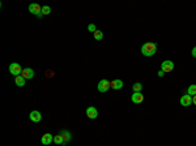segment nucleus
I'll return each instance as SVG.
<instances>
[{"instance_id":"5","label":"nucleus","mask_w":196,"mask_h":146,"mask_svg":"<svg viewBox=\"0 0 196 146\" xmlns=\"http://www.w3.org/2000/svg\"><path fill=\"white\" fill-rule=\"evenodd\" d=\"M161 71H163L165 73L173 72V71H174V63H173L171 60H165V61H162V64H161Z\"/></svg>"},{"instance_id":"11","label":"nucleus","mask_w":196,"mask_h":146,"mask_svg":"<svg viewBox=\"0 0 196 146\" xmlns=\"http://www.w3.org/2000/svg\"><path fill=\"white\" fill-rule=\"evenodd\" d=\"M52 141H54V136L51 133H45L41 138V142L43 145H50Z\"/></svg>"},{"instance_id":"19","label":"nucleus","mask_w":196,"mask_h":146,"mask_svg":"<svg viewBox=\"0 0 196 146\" xmlns=\"http://www.w3.org/2000/svg\"><path fill=\"white\" fill-rule=\"evenodd\" d=\"M51 13V8L49 5H43L42 7V15H50Z\"/></svg>"},{"instance_id":"16","label":"nucleus","mask_w":196,"mask_h":146,"mask_svg":"<svg viewBox=\"0 0 196 146\" xmlns=\"http://www.w3.org/2000/svg\"><path fill=\"white\" fill-rule=\"evenodd\" d=\"M54 142H55L56 145H64L63 136H61L60 133H59V134H56V136H54Z\"/></svg>"},{"instance_id":"13","label":"nucleus","mask_w":196,"mask_h":146,"mask_svg":"<svg viewBox=\"0 0 196 146\" xmlns=\"http://www.w3.org/2000/svg\"><path fill=\"white\" fill-rule=\"evenodd\" d=\"M111 88L114 89V90H120V89L123 88V81L122 80H114L111 82Z\"/></svg>"},{"instance_id":"7","label":"nucleus","mask_w":196,"mask_h":146,"mask_svg":"<svg viewBox=\"0 0 196 146\" xmlns=\"http://www.w3.org/2000/svg\"><path fill=\"white\" fill-rule=\"evenodd\" d=\"M29 117H30V120L34 121V123H39V121L42 120V115H41L39 111H31Z\"/></svg>"},{"instance_id":"8","label":"nucleus","mask_w":196,"mask_h":146,"mask_svg":"<svg viewBox=\"0 0 196 146\" xmlns=\"http://www.w3.org/2000/svg\"><path fill=\"white\" fill-rule=\"evenodd\" d=\"M131 101H132L133 103H136V104H140L141 102L144 101V94H141V93H133L132 97H131Z\"/></svg>"},{"instance_id":"3","label":"nucleus","mask_w":196,"mask_h":146,"mask_svg":"<svg viewBox=\"0 0 196 146\" xmlns=\"http://www.w3.org/2000/svg\"><path fill=\"white\" fill-rule=\"evenodd\" d=\"M9 73H10V74H13L15 77H17V76H21V73H22V68H21V65L18 63H12L9 65Z\"/></svg>"},{"instance_id":"22","label":"nucleus","mask_w":196,"mask_h":146,"mask_svg":"<svg viewBox=\"0 0 196 146\" xmlns=\"http://www.w3.org/2000/svg\"><path fill=\"white\" fill-rule=\"evenodd\" d=\"M192 56H194V58L196 59V47L192 48Z\"/></svg>"},{"instance_id":"9","label":"nucleus","mask_w":196,"mask_h":146,"mask_svg":"<svg viewBox=\"0 0 196 146\" xmlns=\"http://www.w3.org/2000/svg\"><path fill=\"white\" fill-rule=\"evenodd\" d=\"M21 76H22L25 80H30V78L34 77V71L31 68H24L22 69V73H21Z\"/></svg>"},{"instance_id":"12","label":"nucleus","mask_w":196,"mask_h":146,"mask_svg":"<svg viewBox=\"0 0 196 146\" xmlns=\"http://www.w3.org/2000/svg\"><path fill=\"white\" fill-rule=\"evenodd\" d=\"M59 133L63 136V141H64V145H67L69 141H71V138H72V134H71V132H68V131H60Z\"/></svg>"},{"instance_id":"17","label":"nucleus","mask_w":196,"mask_h":146,"mask_svg":"<svg viewBox=\"0 0 196 146\" xmlns=\"http://www.w3.org/2000/svg\"><path fill=\"white\" fill-rule=\"evenodd\" d=\"M187 94L191 97H195L196 95V85H190L188 90H187Z\"/></svg>"},{"instance_id":"4","label":"nucleus","mask_w":196,"mask_h":146,"mask_svg":"<svg viewBox=\"0 0 196 146\" xmlns=\"http://www.w3.org/2000/svg\"><path fill=\"white\" fill-rule=\"evenodd\" d=\"M110 88H111V82H110V81H107V80H101L98 82V86H97L99 93H106Z\"/></svg>"},{"instance_id":"20","label":"nucleus","mask_w":196,"mask_h":146,"mask_svg":"<svg viewBox=\"0 0 196 146\" xmlns=\"http://www.w3.org/2000/svg\"><path fill=\"white\" fill-rule=\"evenodd\" d=\"M88 30H89L90 33H93V34H94L96 31H97V28H96V25H94V24H90V25L88 26Z\"/></svg>"},{"instance_id":"1","label":"nucleus","mask_w":196,"mask_h":146,"mask_svg":"<svg viewBox=\"0 0 196 146\" xmlns=\"http://www.w3.org/2000/svg\"><path fill=\"white\" fill-rule=\"evenodd\" d=\"M156 52H157V43L146 42V43H144V44L141 46V54H143L144 56H146V58L153 56Z\"/></svg>"},{"instance_id":"24","label":"nucleus","mask_w":196,"mask_h":146,"mask_svg":"<svg viewBox=\"0 0 196 146\" xmlns=\"http://www.w3.org/2000/svg\"><path fill=\"white\" fill-rule=\"evenodd\" d=\"M192 103H194L195 106H196V95H195V97H192Z\"/></svg>"},{"instance_id":"14","label":"nucleus","mask_w":196,"mask_h":146,"mask_svg":"<svg viewBox=\"0 0 196 146\" xmlns=\"http://www.w3.org/2000/svg\"><path fill=\"white\" fill-rule=\"evenodd\" d=\"M15 82L17 86H20V88H22L24 85H25V78L22 77V76H17V77L15 78Z\"/></svg>"},{"instance_id":"6","label":"nucleus","mask_w":196,"mask_h":146,"mask_svg":"<svg viewBox=\"0 0 196 146\" xmlns=\"http://www.w3.org/2000/svg\"><path fill=\"white\" fill-rule=\"evenodd\" d=\"M181 104L183 107H188L192 104V97L188 95V94H186V95H183L181 98Z\"/></svg>"},{"instance_id":"23","label":"nucleus","mask_w":196,"mask_h":146,"mask_svg":"<svg viewBox=\"0 0 196 146\" xmlns=\"http://www.w3.org/2000/svg\"><path fill=\"white\" fill-rule=\"evenodd\" d=\"M163 74H165V72H163V71H160V72H158V77H163Z\"/></svg>"},{"instance_id":"2","label":"nucleus","mask_w":196,"mask_h":146,"mask_svg":"<svg viewBox=\"0 0 196 146\" xmlns=\"http://www.w3.org/2000/svg\"><path fill=\"white\" fill-rule=\"evenodd\" d=\"M29 12L30 13H33V15H36V16H38L39 18L42 17V7L39 4H37V3H31L30 5H29Z\"/></svg>"},{"instance_id":"18","label":"nucleus","mask_w":196,"mask_h":146,"mask_svg":"<svg viewBox=\"0 0 196 146\" xmlns=\"http://www.w3.org/2000/svg\"><path fill=\"white\" fill-rule=\"evenodd\" d=\"M102 38H103V33H102L101 30H97L94 33V39L96 40H102Z\"/></svg>"},{"instance_id":"15","label":"nucleus","mask_w":196,"mask_h":146,"mask_svg":"<svg viewBox=\"0 0 196 146\" xmlns=\"http://www.w3.org/2000/svg\"><path fill=\"white\" fill-rule=\"evenodd\" d=\"M132 90H133V93H141V90H143V83H140V82L133 83Z\"/></svg>"},{"instance_id":"10","label":"nucleus","mask_w":196,"mask_h":146,"mask_svg":"<svg viewBox=\"0 0 196 146\" xmlns=\"http://www.w3.org/2000/svg\"><path fill=\"white\" fill-rule=\"evenodd\" d=\"M86 116L89 119H97L98 116V111L96 107H88L86 108Z\"/></svg>"},{"instance_id":"21","label":"nucleus","mask_w":196,"mask_h":146,"mask_svg":"<svg viewBox=\"0 0 196 146\" xmlns=\"http://www.w3.org/2000/svg\"><path fill=\"white\" fill-rule=\"evenodd\" d=\"M46 76H47V77H52V76H54V72H52V71H47V72H46Z\"/></svg>"}]
</instances>
